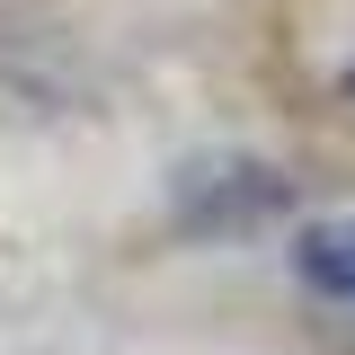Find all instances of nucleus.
<instances>
[{
  "label": "nucleus",
  "mask_w": 355,
  "mask_h": 355,
  "mask_svg": "<svg viewBox=\"0 0 355 355\" xmlns=\"http://www.w3.org/2000/svg\"><path fill=\"white\" fill-rule=\"evenodd\" d=\"M293 214V178L249 160V151H196L169 169V222L205 249H231V240H258Z\"/></svg>",
  "instance_id": "obj_1"
},
{
  "label": "nucleus",
  "mask_w": 355,
  "mask_h": 355,
  "mask_svg": "<svg viewBox=\"0 0 355 355\" xmlns=\"http://www.w3.org/2000/svg\"><path fill=\"white\" fill-rule=\"evenodd\" d=\"M293 275L320 302H355V214H320L293 231Z\"/></svg>",
  "instance_id": "obj_2"
},
{
  "label": "nucleus",
  "mask_w": 355,
  "mask_h": 355,
  "mask_svg": "<svg viewBox=\"0 0 355 355\" xmlns=\"http://www.w3.org/2000/svg\"><path fill=\"white\" fill-rule=\"evenodd\" d=\"M338 89H347V98H355V53H347V71H338Z\"/></svg>",
  "instance_id": "obj_3"
}]
</instances>
